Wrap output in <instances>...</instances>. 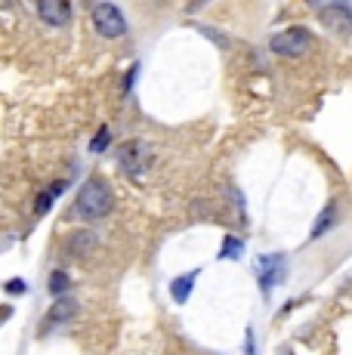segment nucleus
Masks as SVG:
<instances>
[{
    "instance_id": "11",
    "label": "nucleus",
    "mask_w": 352,
    "mask_h": 355,
    "mask_svg": "<svg viewBox=\"0 0 352 355\" xmlns=\"http://www.w3.org/2000/svg\"><path fill=\"white\" fill-rule=\"evenodd\" d=\"M65 189V182H53V189H46V192H40L37 198V214H46V207H53V201H56V195Z\"/></svg>"
},
{
    "instance_id": "15",
    "label": "nucleus",
    "mask_w": 352,
    "mask_h": 355,
    "mask_svg": "<svg viewBox=\"0 0 352 355\" xmlns=\"http://www.w3.org/2000/svg\"><path fill=\"white\" fill-rule=\"evenodd\" d=\"M108 139H112V133H108V127H103L96 136H93V146H90V148H93V152H105Z\"/></svg>"
},
{
    "instance_id": "7",
    "label": "nucleus",
    "mask_w": 352,
    "mask_h": 355,
    "mask_svg": "<svg viewBox=\"0 0 352 355\" xmlns=\"http://www.w3.org/2000/svg\"><path fill=\"white\" fill-rule=\"evenodd\" d=\"M318 19H322L328 28H334V31H349V28H352V12H349L343 3H328V6H322V10H318Z\"/></svg>"
},
{
    "instance_id": "8",
    "label": "nucleus",
    "mask_w": 352,
    "mask_h": 355,
    "mask_svg": "<svg viewBox=\"0 0 352 355\" xmlns=\"http://www.w3.org/2000/svg\"><path fill=\"white\" fill-rule=\"evenodd\" d=\"M281 269H284V257H279V254L260 259V284H263V291L266 293H269L272 284L281 282Z\"/></svg>"
},
{
    "instance_id": "12",
    "label": "nucleus",
    "mask_w": 352,
    "mask_h": 355,
    "mask_svg": "<svg viewBox=\"0 0 352 355\" xmlns=\"http://www.w3.org/2000/svg\"><path fill=\"white\" fill-rule=\"evenodd\" d=\"M334 214H337L334 204H328V207H324V214L318 216V223H315V229H313V238H318L322 232H328L331 226H334Z\"/></svg>"
},
{
    "instance_id": "10",
    "label": "nucleus",
    "mask_w": 352,
    "mask_h": 355,
    "mask_svg": "<svg viewBox=\"0 0 352 355\" xmlns=\"http://www.w3.org/2000/svg\"><path fill=\"white\" fill-rule=\"evenodd\" d=\"M195 278H198V272H188V275L173 278V282H170V293H173L176 303H186V300H188V293H192Z\"/></svg>"
},
{
    "instance_id": "3",
    "label": "nucleus",
    "mask_w": 352,
    "mask_h": 355,
    "mask_svg": "<svg viewBox=\"0 0 352 355\" xmlns=\"http://www.w3.org/2000/svg\"><path fill=\"white\" fill-rule=\"evenodd\" d=\"M148 161H152V152H148V146L142 139L124 142V148H121V167H124L130 176H142V173H146Z\"/></svg>"
},
{
    "instance_id": "17",
    "label": "nucleus",
    "mask_w": 352,
    "mask_h": 355,
    "mask_svg": "<svg viewBox=\"0 0 352 355\" xmlns=\"http://www.w3.org/2000/svg\"><path fill=\"white\" fill-rule=\"evenodd\" d=\"M245 355H254V334L250 331H247V352Z\"/></svg>"
},
{
    "instance_id": "6",
    "label": "nucleus",
    "mask_w": 352,
    "mask_h": 355,
    "mask_svg": "<svg viewBox=\"0 0 352 355\" xmlns=\"http://www.w3.org/2000/svg\"><path fill=\"white\" fill-rule=\"evenodd\" d=\"M74 312H78V303H74L71 297H59L56 303L50 306V312L44 315V331H50V327H59V324L71 322Z\"/></svg>"
},
{
    "instance_id": "5",
    "label": "nucleus",
    "mask_w": 352,
    "mask_h": 355,
    "mask_svg": "<svg viewBox=\"0 0 352 355\" xmlns=\"http://www.w3.org/2000/svg\"><path fill=\"white\" fill-rule=\"evenodd\" d=\"M37 16L44 19L46 25L62 28V25L71 22V6L65 3V0H40V3H37Z\"/></svg>"
},
{
    "instance_id": "4",
    "label": "nucleus",
    "mask_w": 352,
    "mask_h": 355,
    "mask_svg": "<svg viewBox=\"0 0 352 355\" xmlns=\"http://www.w3.org/2000/svg\"><path fill=\"white\" fill-rule=\"evenodd\" d=\"M269 46H272L279 56H297V53L309 50V31H303V28H288V31L275 34V37L269 40Z\"/></svg>"
},
{
    "instance_id": "16",
    "label": "nucleus",
    "mask_w": 352,
    "mask_h": 355,
    "mask_svg": "<svg viewBox=\"0 0 352 355\" xmlns=\"http://www.w3.org/2000/svg\"><path fill=\"white\" fill-rule=\"evenodd\" d=\"M22 291H28V284L19 282V278H12V282L6 284V293H22Z\"/></svg>"
},
{
    "instance_id": "13",
    "label": "nucleus",
    "mask_w": 352,
    "mask_h": 355,
    "mask_svg": "<svg viewBox=\"0 0 352 355\" xmlns=\"http://www.w3.org/2000/svg\"><path fill=\"white\" fill-rule=\"evenodd\" d=\"M241 254V241L238 238H226V241H222V250H220V259L222 257H238Z\"/></svg>"
},
{
    "instance_id": "9",
    "label": "nucleus",
    "mask_w": 352,
    "mask_h": 355,
    "mask_svg": "<svg viewBox=\"0 0 352 355\" xmlns=\"http://www.w3.org/2000/svg\"><path fill=\"white\" fill-rule=\"evenodd\" d=\"M93 248H96V235H93V232H74L71 241H69V250L71 254H78V257L90 254Z\"/></svg>"
},
{
    "instance_id": "2",
    "label": "nucleus",
    "mask_w": 352,
    "mask_h": 355,
    "mask_svg": "<svg viewBox=\"0 0 352 355\" xmlns=\"http://www.w3.org/2000/svg\"><path fill=\"white\" fill-rule=\"evenodd\" d=\"M93 25H96V31L103 34V37H121V34L127 31L124 12H121L114 3H99V6H93Z\"/></svg>"
},
{
    "instance_id": "1",
    "label": "nucleus",
    "mask_w": 352,
    "mask_h": 355,
    "mask_svg": "<svg viewBox=\"0 0 352 355\" xmlns=\"http://www.w3.org/2000/svg\"><path fill=\"white\" fill-rule=\"evenodd\" d=\"M114 198H112V189L105 186L103 180H87L78 192V201H74V214L80 220H99L112 210Z\"/></svg>"
},
{
    "instance_id": "14",
    "label": "nucleus",
    "mask_w": 352,
    "mask_h": 355,
    "mask_svg": "<svg viewBox=\"0 0 352 355\" xmlns=\"http://www.w3.org/2000/svg\"><path fill=\"white\" fill-rule=\"evenodd\" d=\"M65 288H69V275H65V272H56V275L50 278V291L62 297V293H65Z\"/></svg>"
}]
</instances>
